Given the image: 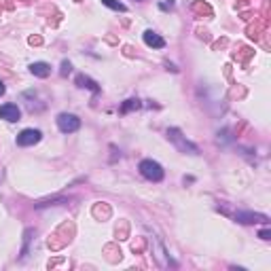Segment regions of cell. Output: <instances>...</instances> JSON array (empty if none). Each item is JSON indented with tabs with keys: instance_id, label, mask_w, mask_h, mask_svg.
I'll return each instance as SVG.
<instances>
[{
	"instance_id": "1",
	"label": "cell",
	"mask_w": 271,
	"mask_h": 271,
	"mask_svg": "<svg viewBox=\"0 0 271 271\" xmlns=\"http://www.w3.org/2000/svg\"><path fill=\"white\" fill-rule=\"evenodd\" d=\"M168 140L174 144L180 153H189V155H199V148L193 144V142H189L182 136V132L176 130V127H172V130H168Z\"/></svg>"
},
{
	"instance_id": "2",
	"label": "cell",
	"mask_w": 271,
	"mask_h": 271,
	"mask_svg": "<svg viewBox=\"0 0 271 271\" xmlns=\"http://www.w3.org/2000/svg\"><path fill=\"white\" fill-rule=\"evenodd\" d=\"M140 174L146 180H153V182H161L163 180V168L153 159H144L140 163Z\"/></svg>"
},
{
	"instance_id": "3",
	"label": "cell",
	"mask_w": 271,
	"mask_h": 271,
	"mask_svg": "<svg viewBox=\"0 0 271 271\" xmlns=\"http://www.w3.org/2000/svg\"><path fill=\"white\" fill-rule=\"evenodd\" d=\"M57 127L62 134H74L81 127V119L77 115H70V112H62L57 117Z\"/></svg>"
},
{
	"instance_id": "4",
	"label": "cell",
	"mask_w": 271,
	"mask_h": 271,
	"mask_svg": "<svg viewBox=\"0 0 271 271\" xmlns=\"http://www.w3.org/2000/svg\"><path fill=\"white\" fill-rule=\"evenodd\" d=\"M41 132L39 130H24L19 136H17V144L19 146H34L36 142L41 140Z\"/></svg>"
},
{
	"instance_id": "5",
	"label": "cell",
	"mask_w": 271,
	"mask_h": 271,
	"mask_svg": "<svg viewBox=\"0 0 271 271\" xmlns=\"http://www.w3.org/2000/svg\"><path fill=\"white\" fill-rule=\"evenodd\" d=\"M235 221L242 223V225H254V223H269V218L265 214H257V212H237L235 214Z\"/></svg>"
},
{
	"instance_id": "6",
	"label": "cell",
	"mask_w": 271,
	"mask_h": 271,
	"mask_svg": "<svg viewBox=\"0 0 271 271\" xmlns=\"http://www.w3.org/2000/svg\"><path fill=\"white\" fill-rule=\"evenodd\" d=\"M19 117H21V110L15 106V104H4V106H0V119H4V121L15 123V121H19Z\"/></svg>"
},
{
	"instance_id": "7",
	"label": "cell",
	"mask_w": 271,
	"mask_h": 271,
	"mask_svg": "<svg viewBox=\"0 0 271 271\" xmlns=\"http://www.w3.org/2000/svg\"><path fill=\"white\" fill-rule=\"evenodd\" d=\"M144 43L148 45V47H153V49H163L165 47V41L157 32H153V30H146V32H144Z\"/></svg>"
},
{
	"instance_id": "8",
	"label": "cell",
	"mask_w": 271,
	"mask_h": 271,
	"mask_svg": "<svg viewBox=\"0 0 271 271\" xmlns=\"http://www.w3.org/2000/svg\"><path fill=\"white\" fill-rule=\"evenodd\" d=\"M30 72H32L34 77H39V79H47L51 74V66L45 64V62H34L32 66H30Z\"/></svg>"
},
{
	"instance_id": "9",
	"label": "cell",
	"mask_w": 271,
	"mask_h": 271,
	"mask_svg": "<svg viewBox=\"0 0 271 271\" xmlns=\"http://www.w3.org/2000/svg\"><path fill=\"white\" fill-rule=\"evenodd\" d=\"M77 85L79 87H85V89H91L93 93H100V85H97L93 79L85 77V74H79V77H77Z\"/></svg>"
},
{
	"instance_id": "10",
	"label": "cell",
	"mask_w": 271,
	"mask_h": 271,
	"mask_svg": "<svg viewBox=\"0 0 271 271\" xmlns=\"http://www.w3.org/2000/svg\"><path fill=\"white\" fill-rule=\"evenodd\" d=\"M102 4H106L108 9H112V11H121V13L127 11V6L123 2H119V0H102Z\"/></svg>"
},
{
	"instance_id": "11",
	"label": "cell",
	"mask_w": 271,
	"mask_h": 271,
	"mask_svg": "<svg viewBox=\"0 0 271 271\" xmlns=\"http://www.w3.org/2000/svg\"><path fill=\"white\" fill-rule=\"evenodd\" d=\"M138 110L140 108V102L138 100H127L125 104H123V108H121V112H130V110Z\"/></svg>"
},
{
	"instance_id": "12",
	"label": "cell",
	"mask_w": 271,
	"mask_h": 271,
	"mask_svg": "<svg viewBox=\"0 0 271 271\" xmlns=\"http://www.w3.org/2000/svg\"><path fill=\"white\" fill-rule=\"evenodd\" d=\"M70 70H72V64H70V62H62V74H64V77H66V74L70 72Z\"/></svg>"
},
{
	"instance_id": "13",
	"label": "cell",
	"mask_w": 271,
	"mask_h": 271,
	"mask_svg": "<svg viewBox=\"0 0 271 271\" xmlns=\"http://www.w3.org/2000/svg\"><path fill=\"white\" fill-rule=\"evenodd\" d=\"M259 237H261V239H271V231H269V229H263V231L259 233Z\"/></svg>"
},
{
	"instance_id": "14",
	"label": "cell",
	"mask_w": 271,
	"mask_h": 271,
	"mask_svg": "<svg viewBox=\"0 0 271 271\" xmlns=\"http://www.w3.org/2000/svg\"><path fill=\"white\" fill-rule=\"evenodd\" d=\"M2 93H4V83L0 81V95H2Z\"/></svg>"
}]
</instances>
